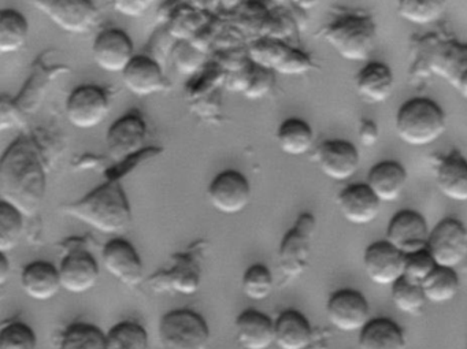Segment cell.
<instances>
[{
  "label": "cell",
  "mask_w": 467,
  "mask_h": 349,
  "mask_svg": "<svg viewBox=\"0 0 467 349\" xmlns=\"http://www.w3.org/2000/svg\"><path fill=\"white\" fill-rule=\"evenodd\" d=\"M47 190L45 154L31 136H20L5 151L0 163L2 200L26 217L39 211Z\"/></svg>",
  "instance_id": "obj_1"
},
{
  "label": "cell",
  "mask_w": 467,
  "mask_h": 349,
  "mask_svg": "<svg viewBox=\"0 0 467 349\" xmlns=\"http://www.w3.org/2000/svg\"><path fill=\"white\" fill-rule=\"evenodd\" d=\"M62 210L103 234L125 233L132 223V209L119 180H110Z\"/></svg>",
  "instance_id": "obj_2"
},
{
  "label": "cell",
  "mask_w": 467,
  "mask_h": 349,
  "mask_svg": "<svg viewBox=\"0 0 467 349\" xmlns=\"http://www.w3.org/2000/svg\"><path fill=\"white\" fill-rule=\"evenodd\" d=\"M53 51L40 54L39 58L32 65V72L26 86L18 92L17 97L9 98L4 95L0 105V130L17 127L26 121V117L36 113L37 108L45 100L48 87L58 76L70 73V67L64 64H53L50 56Z\"/></svg>",
  "instance_id": "obj_3"
},
{
  "label": "cell",
  "mask_w": 467,
  "mask_h": 349,
  "mask_svg": "<svg viewBox=\"0 0 467 349\" xmlns=\"http://www.w3.org/2000/svg\"><path fill=\"white\" fill-rule=\"evenodd\" d=\"M447 130V116L436 100L415 97L396 111V136L410 147H428Z\"/></svg>",
  "instance_id": "obj_4"
},
{
  "label": "cell",
  "mask_w": 467,
  "mask_h": 349,
  "mask_svg": "<svg viewBox=\"0 0 467 349\" xmlns=\"http://www.w3.org/2000/svg\"><path fill=\"white\" fill-rule=\"evenodd\" d=\"M325 42L348 62H368L376 50L377 24L362 13H346L333 18L324 31Z\"/></svg>",
  "instance_id": "obj_5"
},
{
  "label": "cell",
  "mask_w": 467,
  "mask_h": 349,
  "mask_svg": "<svg viewBox=\"0 0 467 349\" xmlns=\"http://www.w3.org/2000/svg\"><path fill=\"white\" fill-rule=\"evenodd\" d=\"M158 335L162 349L209 348V324L192 310L169 311L161 318Z\"/></svg>",
  "instance_id": "obj_6"
},
{
  "label": "cell",
  "mask_w": 467,
  "mask_h": 349,
  "mask_svg": "<svg viewBox=\"0 0 467 349\" xmlns=\"http://www.w3.org/2000/svg\"><path fill=\"white\" fill-rule=\"evenodd\" d=\"M316 231V217L310 212H303L284 234L278 250V267L284 277L294 280L307 270Z\"/></svg>",
  "instance_id": "obj_7"
},
{
  "label": "cell",
  "mask_w": 467,
  "mask_h": 349,
  "mask_svg": "<svg viewBox=\"0 0 467 349\" xmlns=\"http://www.w3.org/2000/svg\"><path fill=\"white\" fill-rule=\"evenodd\" d=\"M108 91L95 84H83L70 92L65 106L67 118L76 129L88 130L99 127L110 114Z\"/></svg>",
  "instance_id": "obj_8"
},
{
  "label": "cell",
  "mask_w": 467,
  "mask_h": 349,
  "mask_svg": "<svg viewBox=\"0 0 467 349\" xmlns=\"http://www.w3.org/2000/svg\"><path fill=\"white\" fill-rule=\"evenodd\" d=\"M34 4L67 34H87L97 26L99 15L92 0H34Z\"/></svg>",
  "instance_id": "obj_9"
},
{
  "label": "cell",
  "mask_w": 467,
  "mask_h": 349,
  "mask_svg": "<svg viewBox=\"0 0 467 349\" xmlns=\"http://www.w3.org/2000/svg\"><path fill=\"white\" fill-rule=\"evenodd\" d=\"M147 136L149 129L143 117L138 111L125 114L109 128L106 135L109 157L116 163L127 162L143 152Z\"/></svg>",
  "instance_id": "obj_10"
},
{
  "label": "cell",
  "mask_w": 467,
  "mask_h": 349,
  "mask_svg": "<svg viewBox=\"0 0 467 349\" xmlns=\"http://www.w3.org/2000/svg\"><path fill=\"white\" fill-rule=\"evenodd\" d=\"M426 250L437 266L455 269L467 256L466 226L456 218H444L431 229Z\"/></svg>",
  "instance_id": "obj_11"
},
{
  "label": "cell",
  "mask_w": 467,
  "mask_h": 349,
  "mask_svg": "<svg viewBox=\"0 0 467 349\" xmlns=\"http://www.w3.org/2000/svg\"><path fill=\"white\" fill-rule=\"evenodd\" d=\"M327 316L338 332L359 333L371 319L370 305L359 291L340 289L327 299Z\"/></svg>",
  "instance_id": "obj_12"
},
{
  "label": "cell",
  "mask_w": 467,
  "mask_h": 349,
  "mask_svg": "<svg viewBox=\"0 0 467 349\" xmlns=\"http://www.w3.org/2000/svg\"><path fill=\"white\" fill-rule=\"evenodd\" d=\"M251 195L250 181L237 170L221 171L207 188V198L213 209L225 215L244 211L250 204Z\"/></svg>",
  "instance_id": "obj_13"
},
{
  "label": "cell",
  "mask_w": 467,
  "mask_h": 349,
  "mask_svg": "<svg viewBox=\"0 0 467 349\" xmlns=\"http://www.w3.org/2000/svg\"><path fill=\"white\" fill-rule=\"evenodd\" d=\"M314 160L325 177L337 182L352 179L360 163L357 146L344 139H327L322 141L314 152Z\"/></svg>",
  "instance_id": "obj_14"
},
{
  "label": "cell",
  "mask_w": 467,
  "mask_h": 349,
  "mask_svg": "<svg viewBox=\"0 0 467 349\" xmlns=\"http://www.w3.org/2000/svg\"><path fill=\"white\" fill-rule=\"evenodd\" d=\"M135 56L132 39L121 29H105L92 45V58L103 72L122 75Z\"/></svg>",
  "instance_id": "obj_15"
},
{
  "label": "cell",
  "mask_w": 467,
  "mask_h": 349,
  "mask_svg": "<svg viewBox=\"0 0 467 349\" xmlns=\"http://www.w3.org/2000/svg\"><path fill=\"white\" fill-rule=\"evenodd\" d=\"M406 255L387 240L373 242L363 253V269L376 285L392 286L404 277Z\"/></svg>",
  "instance_id": "obj_16"
},
{
  "label": "cell",
  "mask_w": 467,
  "mask_h": 349,
  "mask_svg": "<svg viewBox=\"0 0 467 349\" xmlns=\"http://www.w3.org/2000/svg\"><path fill=\"white\" fill-rule=\"evenodd\" d=\"M102 264L109 274L130 288L143 281V261L135 245L121 237L110 240L103 247Z\"/></svg>",
  "instance_id": "obj_17"
},
{
  "label": "cell",
  "mask_w": 467,
  "mask_h": 349,
  "mask_svg": "<svg viewBox=\"0 0 467 349\" xmlns=\"http://www.w3.org/2000/svg\"><path fill=\"white\" fill-rule=\"evenodd\" d=\"M429 229L425 218L414 210H401L390 218L387 228V241L404 255L428 247Z\"/></svg>",
  "instance_id": "obj_18"
},
{
  "label": "cell",
  "mask_w": 467,
  "mask_h": 349,
  "mask_svg": "<svg viewBox=\"0 0 467 349\" xmlns=\"http://www.w3.org/2000/svg\"><path fill=\"white\" fill-rule=\"evenodd\" d=\"M429 69L448 81L467 100V45L440 43L429 56Z\"/></svg>",
  "instance_id": "obj_19"
},
{
  "label": "cell",
  "mask_w": 467,
  "mask_h": 349,
  "mask_svg": "<svg viewBox=\"0 0 467 349\" xmlns=\"http://www.w3.org/2000/svg\"><path fill=\"white\" fill-rule=\"evenodd\" d=\"M121 77L125 88L136 97H151L171 89L162 65L151 56H136Z\"/></svg>",
  "instance_id": "obj_20"
},
{
  "label": "cell",
  "mask_w": 467,
  "mask_h": 349,
  "mask_svg": "<svg viewBox=\"0 0 467 349\" xmlns=\"http://www.w3.org/2000/svg\"><path fill=\"white\" fill-rule=\"evenodd\" d=\"M336 203L347 222L363 226L377 220L382 201L374 195L366 182H354L340 190Z\"/></svg>",
  "instance_id": "obj_21"
},
{
  "label": "cell",
  "mask_w": 467,
  "mask_h": 349,
  "mask_svg": "<svg viewBox=\"0 0 467 349\" xmlns=\"http://www.w3.org/2000/svg\"><path fill=\"white\" fill-rule=\"evenodd\" d=\"M62 289L73 294L86 293L99 281V264L87 251H75L65 256L59 266Z\"/></svg>",
  "instance_id": "obj_22"
},
{
  "label": "cell",
  "mask_w": 467,
  "mask_h": 349,
  "mask_svg": "<svg viewBox=\"0 0 467 349\" xmlns=\"http://www.w3.org/2000/svg\"><path fill=\"white\" fill-rule=\"evenodd\" d=\"M355 89L370 105L385 103L395 89V76L389 65L384 62H366L355 76Z\"/></svg>",
  "instance_id": "obj_23"
},
{
  "label": "cell",
  "mask_w": 467,
  "mask_h": 349,
  "mask_svg": "<svg viewBox=\"0 0 467 349\" xmlns=\"http://www.w3.org/2000/svg\"><path fill=\"white\" fill-rule=\"evenodd\" d=\"M21 286L26 296L32 300L48 302L62 289L59 267L54 266L50 262H32L23 270Z\"/></svg>",
  "instance_id": "obj_24"
},
{
  "label": "cell",
  "mask_w": 467,
  "mask_h": 349,
  "mask_svg": "<svg viewBox=\"0 0 467 349\" xmlns=\"http://www.w3.org/2000/svg\"><path fill=\"white\" fill-rule=\"evenodd\" d=\"M234 327L237 343L243 349H269L275 344V322L261 311H243Z\"/></svg>",
  "instance_id": "obj_25"
},
{
  "label": "cell",
  "mask_w": 467,
  "mask_h": 349,
  "mask_svg": "<svg viewBox=\"0 0 467 349\" xmlns=\"http://www.w3.org/2000/svg\"><path fill=\"white\" fill-rule=\"evenodd\" d=\"M366 184L382 203L396 201L406 188V169L398 160H381L368 170Z\"/></svg>",
  "instance_id": "obj_26"
},
{
  "label": "cell",
  "mask_w": 467,
  "mask_h": 349,
  "mask_svg": "<svg viewBox=\"0 0 467 349\" xmlns=\"http://www.w3.org/2000/svg\"><path fill=\"white\" fill-rule=\"evenodd\" d=\"M436 184L440 192L452 201H467V160L461 152L442 157L436 166Z\"/></svg>",
  "instance_id": "obj_27"
},
{
  "label": "cell",
  "mask_w": 467,
  "mask_h": 349,
  "mask_svg": "<svg viewBox=\"0 0 467 349\" xmlns=\"http://www.w3.org/2000/svg\"><path fill=\"white\" fill-rule=\"evenodd\" d=\"M275 344L280 349H307L313 343V327L305 313L286 310L275 322Z\"/></svg>",
  "instance_id": "obj_28"
},
{
  "label": "cell",
  "mask_w": 467,
  "mask_h": 349,
  "mask_svg": "<svg viewBox=\"0 0 467 349\" xmlns=\"http://www.w3.org/2000/svg\"><path fill=\"white\" fill-rule=\"evenodd\" d=\"M403 330L392 319L373 318L366 323L358 337V349H406Z\"/></svg>",
  "instance_id": "obj_29"
},
{
  "label": "cell",
  "mask_w": 467,
  "mask_h": 349,
  "mask_svg": "<svg viewBox=\"0 0 467 349\" xmlns=\"http://www.w3.org/2000/svg\"><path fill=\"white\" fill-rule=\"evenodd\" d=\"M314 130L305 119L291 117L284 119L275 133V140L284 154L288 157H303L314 146Z\"/></svg>",
  "instance_id": "obj_30"
},
{
  "label": "cell",
  "mask_w": 467,
  "mask_h": 349,
  "mask_svg": "<svg viewBox=\"0 0 467 349\" xmlns=\"http://www.w3.org/2000/svg\"><path fill=\"white\" fill-rule=\"evenodd\" d=\"M29 39V24L23 13L5 9L0 15V53L16 54L26 47Z\"/></svg>",
  "instance_id": "obj_31"
},
{
  "label": "cell",
  "mask_w": 467,
  "mask_h": 349,
  "mask_svg": "<svg viewBox=\"0 0 467 349\" xmlns=\"http://www.w3.org/2000/svg\"><path fill=\"white\" fill-rule=\"evenodd\" d=\"M448 0H396L399 17L415 26H429L441 20Z\"/></svg>",
  "instance_id": "obj_32"
},
{
  "label": "cell",
  "mask_w": 467,
  "mask_h": 349,
  "mask_svg": "<svg viewBox=\"0 0 467 349\" xmlns=\"http://www.w3.org/2000/svg\"><path fill=\"white\" fill-rule=\"evenodd\" d=\"M459 286H461V281L455 270L441 266H437V269L429 275L428 280L422 283L426 300L436 304L455 299Z\"/></svg>",
  "instance_id": "obj_33"
},
{
  "label": "cell",
  "mask_w": 467,
  "mask_h": 349,
  "mask_svg": "<svg viewBox=\"0 0 467 349\" xmlns=\"http://www.w3.org/2000/svg\"><path fill=\"white\" fill-rule=\"evenodd\" d=\"M59 349H109L108 334L95 324L78 322L65 330Z\"/></svg>",
  "instance_id": "obj_34"
},
{
  "label": "cell",
  "mask_w": 467,
  "mask_h": 349,
  "mask_svg": "<svg viewBox=\"0 0 467 349\" xmlns=\"http://www.w3.org/2000/svg\"><path fill=\"white\" fill-rule=\"evenodd\" d=\"M26 215L6 201H0V252L9 253L20 245Z\"/></svg>",
  "instance_id": "obj_35"
},
{
  "label": "cell",
  "mask_w": 467,
  "mask_h": 349,
  "mask_svg": "<svg viewBox=\"0 0 467 349\" xmlns=\"http://www.w3.org/2000/svg\"><path fill=\"white\" fill-rule=\"evenodd\" d=\"M109 349H149V334L141 324L119 322L108 333Z\"/></svg>",
  "instance_id": "obj_36"
},
{
  "label": "cell",
  "mask_w": 467,
  "mask_h": 349,
  "mask_svg": "<svg viewBox=\"0 0 467 349\" xmlns=\"http://www.w3.org/2000/svg\"><path fill=\"white\" fill-rule=\"evenodd\" d=\"M390 297H392L393 305L400 313H409V315L420 313L428 302L423 293L422 285L411 282L404 277L390 286Z\"/></svg>",
  "instance_id": "obj_37"
},
{
  "label": "cell",
  "mask_w": 467,
  "mask_h": 349,
  "mask_svg": "<svg viewBox=\"0 0 467 349\" xmlns=\"http://www.w3.org/2000/svg\"><path fill=\"white\" fill-rule=\"evenodd\" d=\"M242 288L245 296L254 302L267 299L275 288V278L269 267L262 263L248 267L243 274Z\"/></svg>",
  "instance_id": "obj_38"
},
{
  "label": "cell",
  "mask_w": 467,
  "mask_h": 349,
  "mask_svg": "<svg viewBox=\"0 0 467 349\" xmlns=\"http://www.w3.org/2000/svg\"><path fill=\"white\" fill-rule=\"evenodd\" d=\"M0 349H37L36 333L24 322H12L0 333Z\"/></svg>",
  "instance_id": "obj_39"
},
{
  "label": "cell",
  "mask_w": 467,
  "mask_h": 349,
  "mask_svg": "<svg viewBox=\"0 0 467 349\" xmlns=\"http://www.w3.org/2000/svg\"><path fill=\"white\" fill-rule=\"evenodd\" d=\"M171 56L177 70L184 76L195 75L206 61L203 51L199 50L193 43H188L185 40L174 46Z\"/></svg>",
  "instance_id": "obj_40"
},
{
  "label": "cell",
  "mask_w": 467,
  "mask_h": 349,
  "mask_svg": "<svg viewBox=\"0 0 467 349\" xmlns=\"http://www.w3.org/2000/svg\"><path fill=\"white\" fill-rule=\"evenodd\" d=\"M437 269L436 261L428 250L417 251V252L406 255L404 263V278L414 283L422 285L429 275Z\"/></svg>",
  "instance_id": "obj_41"
},
{
  "label": "cell",
  "mask_w": 467,
  "mask_h": 349,
  "mask_svg": "<svg viewBox=\"0 0 467 349\" xmlns=\"http://www.w3.org/2000/svg\"><path fill=\"white\" fill-rule=\"evenodd\" d=\"M275 77L273 70L264 69V67L254 65L253 78H251L247 91L243 95H244L248 100L264 99V98H266L267 95L272 92V89L275 88Z\"/></svg>",
  "instance_id": "obj_42"
},
{
  "label": "cell",
  "mask_w": 467,
  "mask_h": 349,
  "mask_svg": "<svg viewBox=\"0 0 467 349\" xmlns=\"http://www.w3.org/2000/svg\"><path fill=\"white\" fill-rule=\"evenodd\" d=\"M169 288L174 289L182 294H193L199 289L201 278L195 270L188 267H180L173 269V272L168 275Z\"/></svg>",
  "instance_id": "obj_43"
},
{
  "label": "cell",
  "mask_w": 467,
  "mask_h": 349,
  "mask_svg": "<svg viewBox=\"0 0 467 349\" xmlns=\"http://www.w3.org/2000/svg\"><path fill=\"white\" fill-rule=\"evenodd\" d=\"M154 2L155 0H111V6L119 15L136 18L143 15Z\"/></svg>",
  "instance_id": "obj_44"
},
{
  "label": "cell",
  "mask_w": 467,
  "mask_h": 349,
  "mask_svg": "<svg viewBox=\"0 0 467 349\" xmlns=\"http://www.w3.org/2000/svg\"><path fill=\"white\" fill-rule=\"evenodd\" d=\"M358 139L363 147H374L379 140V128L373 119H362L358 127Z\"/></svg>",
  "instance_id": "obj_45"
},
{
  "label": "cell",
  "mask_w": 467,
  "mask_h": 349,
  "mask_svg": "<svg viewBox=\"0 0 467 349\" xmlns=\"http://www.w3.org/2000/svg\"><path fill=\"white\" fill-rule=\"evenodd\" d=\"M12 263L10 259L7 258V253L0 252V285H5L12 274Z\"/></svg>",
  "instance_id": "obj_46"
},
{
  "label": "cell",
  "mask_w": 467,
  "mask_h": 349,
  "mask_svg": "<svg viewBox=\"0 0 467 349\" xmlns=\"http://www.w3.org/2000/svg\"><path fill=\"white\" fill-rule=\"evenodd\" d=\"M243 2H245V0H218V4L225 10L234 9V7L240 6Z\"/></svg>",
  "instance_id": "obj_47"
},
{
  "label": "cell",
  "mask_w": 467,
  "mask_h": 349,
  "mask_svg": "<svg viewBox=\"0 0 467 349\" xmlns=\"http://www.w3.org/2000/svg\"><path fill=\"white\" fill-rule=\"evenodd\" d=\"M466 349H467V344H466Z\"/></svg>",
  "instance_id": "obj_48"
}]
</instances>
